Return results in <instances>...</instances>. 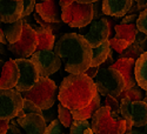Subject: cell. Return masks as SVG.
<instances>
[{"instance_id": "cell-1", "label": "cell", "mask_w": 147, "mask_h": 134, "mask_svg": "<svg viewBox=\"0 0 147 134\" xmlns=\"http://www.w3.org/2000/svg\"><path fill=\"white\" fill-rule=\"evenodd\" d=\"M54 52L65 60V71L71 74L85 73L92 61V47L79 33H66L54 44Z\"/></svg>"}, {"instance_id": "cell-2", "label": "cell", "mask_w": 147, "mask_h": 134, "mask_svg": "<svg viewBox=\"0 0 147 134\" xmlns=\"http://www.w3.org/2000/svg\"><path fill=\"white\" fill-rule=\"evenodd\" d=\"M94 80L85 73L69 74L61 82L58 99L69 111H78L86 107L96 95Z\"/></svg>"}, {"instance_id": "cell-3", "label": "cell", "mask_w": 147, "mask_h": 134, "mask_svg": "<svg viewBox=\"0 0 147 134\" xmlns=\"http://www.w3.org/2000/svg\"><path fill=\"white\" fill-rule=\"evenodd\" d=\"M91 126L94 134H125L127 132L126 120L107 106L98 109L92 118Z\"/></svg>"}, {"instance_id": "cell-4", "label": "cell", "mask_w": 147, "mask_h": 134, "mask_svg": "<svg viewBox=\"0 0 147 134\" xmlns=\"http://www.w3.org/2000/svg\"><path fill=\"white\" fill-rule=\"evenodd\" d=\"M59 88L53 80L48 78H40L31 90L22 92L21 95L22 98L28 99L35 105H38L42 111H46V109L52 108L55 104Z\"/></svg>"}, {"instance_id": "cell-5", "label": "cell", "mask_w": 147, "mask_h": 134, "mask_svg": "<svg viewBox=\"0 0 147 134\" xmlns=\"http://www.w3.org/2000/svg\"><path fill=\"white\" fill-rule=\"evenodd\" d=\"M96 91L101 95H109L118 98L120 93L125 90V80L122 75L119 73V71L106 67L101 68L99 67V71L93 78Z\"/></svg>"}, {"instance_id": "cell-6", "label": "cell", "mask_w": 147, "mask_h": 134, "mask_svg": "<svg viewBox=\"0 0 147 134\" xmlns=\"http://www.w3.org/2000/svg\"><path fill=\"white\" fill-rule=\"evenodd\" d=\"M61 19L69 27H86L93 20V4L73 1L71 5L61 8Z\"/></svg>"}, {"instance_id": "cell-7", "label": "cell", "mask_w": 147, "mask_h": 134, "mask_svg": "<svg viewBox=\"0 0 147 134\" xmlns=\"http://www.w3.org/2000/svg\"><path fill=\"white\" fill-rule=\"evenodd\" d=\"M120 115L127 123V132L133 127H142L147 125V104L124 98L120 100Z\"/></svg>"}, {"instance_id": "cell-8", "label": "cell", "mask_w": 147, "mask_h": 134, "mask_svg": "<svg viewBox=\"0 0 147 134\" xmlns=\"http://www.w3.org/2000/svg\"><path fill=\"white\" fill-rule=\"evenodd\" d=\"M21 19H22L21 36L17 42L8 45V51L17 58H28L36 51L38 36H36L35 30L30 25L28 20L25 18Z\"/></svg>"}, {"instance_id": "cell-9", "label": "cell", "mask_w": 147, "mask_h": 134, "mask_svg": "<svg viewBox=\"0 0 147 134\" xmlns=\"http://www.w3.org/2000/svg\"><path fill=\"white\" fill-rule=\"evenodd\" d=\"M22 95L17 88H0V120L17 118L22 108Z\"/></svg>"}, {"instance_id": "cell-10", "label": "cell", "mask_w": 147, "mask_h": 134, "mask_svg": "<svg viewBox=\"0 0 147 134\" xmlns=\"http://www.w3.org/2000/svg\"><path fill=\"white\" fill-rule=\"evenodd\" d=\"M31 60L38 68L40 78H48L61 67V59L53 50L35 51L31 55Z\"/></svg>"}, {"instance_id": "cell-11", "label": "cell", "mask_w": 147, "mask_h": 134, "mask_svg": "<svg viewBox=\"0 0 147 134\" xmlns=\"http://www.w3.org/2000/svg\"><path fill=\"white\" fill-rule=\"evenodd\" d=\"M16 64L19 68V80L16 88L22 93L31 90L34 85L39 81V72L34 63L28 58H17Z\"/></svg>"}, {"instance_id": "cell-12", "label": "cell", "mask_w": 147, "mask_h": 134, "mask_svg": "<svg viewBox=\"0 0 147 134\" xmlns=\"http://www.w3.org/2000/svg\"><path fill=\"white\" fill-rule=\"evenodd\" d=\"M84 38L87 40L92 48L101 45L105 40H108L109 36V24L107 18H100L98 20H92L90 28L84 33Z\"/></svg>"}, {"instance_id": "cell-13", "label": "cell", "mask_w": 147, "mask_h": 134, "mask_svg": "<svg viewBox=\"0 0 147 134\" xmlns=\"http://www.w3.org/2000/svg\"><path fill=\"white\" fill-rule=\"evenodd\" d=\"M19 126L26 132V134H45L47 124L42 114L30 113L17 116Z\"/></svg>"}, {"instance_id": "cell-14", "label": "cell", "mask_w": 147, "mask_h": 134, "mask_svg": "<svg viewBox=\"0 0 147 134\" xmlns=\"http://www.w3.org/2000/svg\"><path fill=\"white\" fill-rule=\"evenodd\" d=\"M35 11L47 22H61V6L59 0H45L35 5ZM64 22V21H63Z\"/></svg>"}, {"instance_id": "cell-15", "label": "cell", "mask_w": 147, "mask_h": 134, "mask_svg": "<svg viewBox=\"0 0 147 134\" xmlns=\"http://www.w3.org/2000/svg\"><path fill=\"white\" fill-rule=\"evenodd\" d=\"M109 67H112L122 75L125 80V90H129L137 85L136 75H134V67H136V60L129 58H119Z\"/></svg>"}, {"instance_id": "cell-16", "label": "cell", "mask_w": 147, "mask_h": 134, "mask_svg": "<svg viewBox=\"0 0 147 134\" xmlns=\"http://www.w3.org/2000/svg\"><path fill=\"white\" fill-rule=\"evenodd\" d=\"M24 9L22 1L13 0H0V22H14L21 19Z\"/></svg>"}, {"instance_id": "cell-17", "label": "cell", "mask_w": 147, "mask_h": 134, "mask_svg": "<svg viewBox=\"0 0 147 134\" xmlns=\"http://www.w3.org/2000/svg\"><path fill=\"white\" fill-rule=\"evenodd\" d=\"M134 0H102V13L112 18L125 17Z\"/></svg>"}, {"instance_id": "cell-18", "label": "cell", "mask_w": 147, "mask_h": 134, "mask_svg": "<svg viewBox=\"0 0 147 134\" xmlns=\"http://www.w3.org/2000/svg\"><path fill=\"white\" fill-rule=\"evenodd\" d=\"M19 80V68L13 59L5 61L0 74V88H16Z\"/></svg>"}, {"instance_id": "cell-19", "label": "cell", "mask_w": 147, "mask_h": 134, "mask_svg": "<svg viewBox=\"0 0 147 134\" xmlns=\"http://www.w3.org/2000/svg\"><path fill=\"white\" fill-rule=\"evenodd\" d=\"M137 85L140 86L145 92H147V51H145L137 60L134 67Z\"/></svg>"}, {"instance_id": "cell-20", "label": "cell", "mask_w": 147, "mask_h": 134, "mask_svg": "<svg viewBox=\"0 0 147 134\" xmlns=\"http://www.w3.org/2000/svg\"><path fill=\"white\" fill-rule=\"evenodd\" d=\"M101 107V99H100V94L96 93L94 96V99L86 106L78 111H71L73 119L74 120H88L92 119L93 115L96 113V111Z\"/></svg>"}, {"instance_id": "cell-21", "label": "cell", "mask_w": 147, "mask_h": 134, "mask_svg": "<svg viewBox=\"0 0 147 134\" xmlns=\"http://www.w3.org/2000/svg\"><path fill=\"white\" fill-rule=\"evenodd\" d=\"M1 27L8 45L14 44L20 39L22 33V19H19L14 22H9V24L1 22Z\"/></svg>"}, {"instance_id": "cell-22", "label": "cell", "mask_w": 147, "mask_h": 134, "mask_svg": "<svg viewBox=\"0 0 147 134\" xmlns=\"http://www.w3.org/2000/svg\"><path fill=\"white\" fill-rule=\"evenodd\" d=\"M36 36H38V46H36V51H42V50H53L54 42H55V36L50 31L38 26L35 28Z\"/></svg>"}, {"instance_id": "cell-23", "label": "cell", "mask_w": 147, "mask_h": 134, "mask_svg": "<svg viewBox=\"0 0 147 134\" xmlns=\"http://www.w3.org/2000/svg\"><path fill=\"white\" fill-rule=\"evenodd\" d=\"M137 32H138V28L136 24H117L114 38L122 39L127 41L128 44H132L136 40Z\"/></svg>"}, {"instance_id": "cell-24", "label": "cell", "mask_w": 147, "mask_h": 134, "mask_svg": "<svg viewBox=\"0 0 147 134\" xmlns=\"http://www.w3.org/2000/svg\"><path fill=\"white\" fill-rule=\"evenodd\" d=\"M109 52H111V46L109 40H105L101 45L92 48V61L90 67H99L105 63Z\"/></svg>"}, {"instance_id": "cell-25", "label": "cell", "mask_w": 147, "mask_h": 134, "mask_svg": "<svg viewBox=\"0 0 147 134\" xmlns=\"http://www.w3.org/2000/svg\"><path fill=\"white\" fill-rule=\"evenodd\" d=\"M69 134H94L88 120H74L69 127Z\"/></svg>"}, {"instance_id": "cell-26", "label": "cell", "mask_w": 147, "mask_h": 134, "mask_svg": "<svg viewBox=\"0 0 147 134\" xmlns=\"http://www.w3.org/2000/svg\"><path fill=\"white\" fill-rule=\"evenodd\" d=\"M145 95L146 94L144 93V90L140 86H138V85H136V86L129 88V90H124L117 99L121 100L124 98H128V99H131L133 101H141V100H144Z\"/></svg>"}, {"instance_id": "cell-27", "label": "cell", "mask_w": 147, "mask_h": 134, "mask_svg": "<svg viewBox=\"0 0 147 134\" xmlns=\"http://www.w3.org/2000/svg\"><path fill=\"white\" fill-rule=\"evenodd\" d=\"M58 119L61 123V125L66 128H69L72 123L74 121L71 111L68 108H66L61 102H59V105H58Z\"/></svg>"}, {"instance_id": "cell-28", "label": "cell", "mask_w": 147, "mask_h": 134, "mask_svg": "<svg viewBox=\"0 0 147 134\" xmlns=\"http://www.w3.org/2000/svg\"><path fill=\"white\" fill-rule=\"evenodd\" d=\"M144 52H145L144 48L134 41V42L128 45V47L124 52H121L119 54V58H129V59H133V60H137Z\"/></svg>"}, {"instance_id": "cell-29", "label": "cell", "mask_w": 147, "mask_h": 134, "mask_svg": "<svg viewBox=\"0 0 147 134\" xmlns=\"http://www.w3.org/2000/svg\"><path fill=\"white\" fill-rule=\"evenodd\" d=\"M30 113H38V114H42V109L35 105L33 101L28 100V99H25L24 98L22 100V108L21 111L19 112L18 116H21V115H25V114H30Z\"/></svg>"}, {"instance_id": "cell-30", "label": "cell", "mask_w": 147, "mask_h": 134, "mask_svg": "<svg viewBox=\"0 0 147 134\" xmlns=\"http://www.w3.org/2000/svg\"><path fill=\"white\" fill-rule=\"evenodd\" d=\"M128 42L125 41V40H122V39H118V38H112V39H109V46H111V50L117 52V53H121V52H124L126 48L128 47Z\"/></svg>"}, {"instance_id": "cell-31", "label": "cell", "mask_w": 147, "mask_h": 134, "mask_svg": "<svg viewBox=\"0 0 147 134\" xmlns=\"http://www.w3.org/2000/svg\"><path fill=\"white\" fill-rule=\"evenodd\" d=\"M136 25H137V28L141 33L147 35V8H145L139 13V18L136 22Z\"/></svg>"}, {"instance_id": "cell-32", "label": "cell", "mask_w": 147, "mask_h": 134, "mask_svg": "<svg viewBox=\"0 0 147 134\" xmlns=\"http://www.w3.org/2000/svg\"><path fill=\"white\" fill-rule=\"evenodd\" d=\"M45 134H61V123L59 121V119H53L47 125Z\"/></svg>"}, {"instance_id": "cell-33", "label": "cell", "mask_w": 147, "mask_h": 134, "mask_svg": "<svg viewBox=\"0 0 147 134\" xmlns=\"http://www.w3.org/2000/svg\"><path fill=\"white\" fill-rule=\"evenodd\" d=\"M104 106H107L111 111H113L115 113H120V101H118V99L114 98V96L107 95L105 98V105Z\"/></svg>"}, {"instance_id": "cell-34", "label": "cell", "mask_w": 147, "mask_h": 134, "mask_svg": "<svg viewBox=\"0 0 147 134\" xmlns=\"http://www.w3.org/2000/svg\"><path fill=\"white\" fill-rule=\"evenodd\" d=\"M22 4H24V9H22L21 18H25L33 13V11L35 9L36 0H22Z\"/></svg>"}, {"instance_id": "cell-35", "label": "cell", "mask_w": 147, "mask_h": 134, "mask_svg": "<svg viewBox=\"0 0 147 134\" xmlns=\"http://www.w3.org/2000/svg\"><path fill=\"white\" fill-rule=\"evenodd\" d=\"M33 18H34V20L36 21V24H39V26L40 27H42V28H46V30H50L52 33L55 31V24L57 22H47V21H45L44 19H41V17L36 13H33Z\"/></svg>"}, {"instance_id": "cell-36", "label": "cell", "mask_w": 147, "mask_h": 134, "mask_svg": "<svg viewBox=\"0 0 147 134\" xmlns=\"http://www.w3.org/2000/svg\"><path fill=\"white\" fill-rule=\"evenodd\" d=\"M102 13V1L100 0H96L93 3V20H98L100 19Z\"/></svg>"}, {"instance_id": "cell-37", "label": "cell", "mask_w": 147, "mask_h": 134, "mask_svg": "<svg viewBox=\"0 0 147 134\" xmlns=\"http://www.w3.org/2000/svg\"><path fill=\"white\" fill-rule=\"evenodd\" d=\"M146 40H147V35L144 34V33H141V32L138 30L137 35H136V40H134V41H136L138 45H140L145 51H146Z\"/></svg>"}, {"instance_id": "cell-38", "label": "cell", "mask_w": 147, "mask_h": 134, "mask_svg": "<svg viewBox=\"0 0 147 134\" xmlns=\"http://www.w3.org/2000/svg\"><path fill=\"white\" fill-rule=\"evenodd\" d=\"M139 18V13H133V14H126L122 17L120 24H136Z\"/></svg>"}, {"instance_id": "cell-39", "label": "cell", "mask_w": 147, "mask_h": 134, "mask_svg": "<svg viewBox=\"0 0 147 134\" xmlns=\"http://www.w3.org/2000/svg\"><path fill=\"white\" fill-rule=\"evenodd\" d=\"M137 129H131L128 132H126L125 134H147V125L142 126V127H136Z\"/></svg>"}, {"instance_id": "cell-40", "label": "cell", "mask_w": 147, "mask_h": 134, "mask_svg": "<svg viewBox=\"0 0 147 134\" xmlns=\"http://www.w3.org/2000/svg\"><path fill=\"white\" fill-rule=\"evenodd\" d=\"M9 125V120H0V134H6Z\"/></svg>"}, {"instance_id": "cell-41", "label": "cell", "mask_w": 147, "mask_h": 134, "mask_svg": "<svg viewBox=\"0 0 147 134\" xmlns=\"http://www.w3.org/2000/svg\"><path fill=\"white\" fill-rule=\"evenodd\" d=\"M98 71H99V67H88L86 71H85V74L93 79L95 77V74L98 73Z\"/></svg>"}, {"instance_id": "cell-42", "label": "cell", "mask_w": 147, "mask_h": 134, "mask_svg": "<svg viewBox=\"0 0 147 134\" xmlns=\"http://www.w3.org/2000/svg\"><path fill=\"white\" fill-rule=\"evenodd\" d=\"M134 1H136V5L138 6L139 12L147 8V0H134Z\"/></svg>"}, {"instance_id": "cell-43", "label": "cell", "mask_w": 147, "mask_h": 134, "mask_svg": "<svg viewBox=\"0 0 147 134\" xmlns=\"http://www.w3.org/2000/svg\"><path fill=\"white\" fill-rule=\"evenodd\" d=\"M0 44L3 45H8L6 38H5V34H4V31H3V27H1V22H0Z\"/></svg>"}, {"instance_id": "cell-44", "label": "cell", "mask_w": 147, "mask_h": 134, "mask_svg": "<svg viewBox=\"0 0 147 134\" xmlns=\"http://www.w3.org/2000/svg\"><path fill=\"white\" fill-rule=\"evenodd\" d=\"M73 1H77V0H59V4L61 6V8H63V7H66V6L71 5Z\"/></svg>"}, {"instance_id": "cell-45", "label": "cell", "mask_w": 147, "mask_h": 134, "mask_svg": "<svg viewBox=\"0 0 147 134\" xmlns=\"http://www.w3.org/2000/svg\"><path fill=\"white\" fill-rule=\"evenodd\" d=\"M77 1L80 4H93L94 1H96V0H77Z\"/></svg>"}, {"instance_id": "cell-46", "label": "cell", "mask_w": 147, "mask_h": 134, "mask_svg": "<svg viewBox=\"0 0 147 134\" xmlns=\"http://www.w3.org/2000/svg\"><path fill=\"white\" fill-rule=\"evenodd\" d=\"M4 64H5V61H4V60H1V59H0V74H1V69H3V66H4Z\"/></svg>"}, {"instance_id": "cell-47", "label": "cell", "mask_w": 147, "mask_h": 134, "mask_svg": "<svg viewBox=\"0 0 147 134\" xmlns=\"http://www.w3.org/2000/svg\"><path fill=\"white\" fill-rule=\"evenodd\" d=\"M144 101L147 104V93H146V95H145V98H144Z\"/></svg>"}, {"instance_id": "cell-48", "label": "cell", "mask_w": 147, "mask_h": 134, "mask_svg": "<svg viewBox=\"0 0 147 134\" xmlns=\"http://www.w3.org/2000/svg\"><path fill=\"white\" fill-rule=\"evenodd\" d=\"M13 1H22V0H13Z\"/></svg>"}, {"instance_id": "cell-49", "label": "cell", "mask_w": 147, "mask_h": 134, "mask_svg": "<svg viewBox=\"0 0 147 134\" xmlns=\"http://www.w3.org/2000/svg\"><path fill=\"white\" fill-rule=\"evenodd\" d=\"M38 1H45V0H38Z\"/></svg>"}, {"instance_id": "cell-50", "label": "cell", "mask_w": 147, "mask_h": 134, "mask_svg": "<svg viewBox=\"0 0 147 134\" xmlns=\"http://www.w3.org/2000/svg\"><path fill=\"white\" fill-rule=\"evenodd\" d=\"M19 134H22V133H19Z\"/></svg>"}]
</instances>
